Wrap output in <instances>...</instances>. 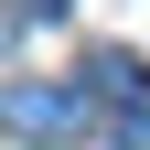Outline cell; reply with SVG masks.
<instances>
[{
  "mask_svg": "<svg viewBox=\"0 0 150 150\" xmlns=\"http://www.w3.org/2000/svg\"><path fill=\"white\" fill-rule=\"evenodd\" d=\"M75 118H86V86H54V75L0 86V129H22V139H64Z\"/></svg>",
  "mask_w": 150,
  "mask_h": 150,
  "instance_id": "1",
  "label": "cell"
},
{
  "mask_svg": "<svg viewBox=\"0 0 150 150\" xmlns=\"http://www.w3.org/2000/svg\"><path fill=\"white\" fill-rule=\"evenodd\" d=\"M75 86H86V97H107V107H129V118L150 107V64H139L129 43H97L86 64H75Z\"/></svg>",
  "mask_w": 150,
  "mask_h": 150,
  "instance_id": "2",
  "label": "cell"
},
{
  "mask_svg": "<svg viewBox=\"0 0 150 150\" xmlns=\"http://www.w3.org/2000/svg\"><path fill=\"white\" fill-rule=\"evenodd\" d=\"M11 11H22V22H54V11H64V0H11Z\"/></svg>",
  "mask_w": 150,
  "mask_h": 150,
  "instance_id": "3",
  "label": "cell"
},
{
  "mask_svg": "<svg viewBox=\"0 0 150 150\" xmlns=\"http://www.w3.org/2000/svg\"><path fill=\"white\" fill-rule=\"evenodd\" d=\"M129 150H150V107H139V118H129Z\"/></svg>",
  "mask_w": 150,
  "mask_h": 150,
  "instance_id": "4",
  "label": "cell"
}]
</instances>
